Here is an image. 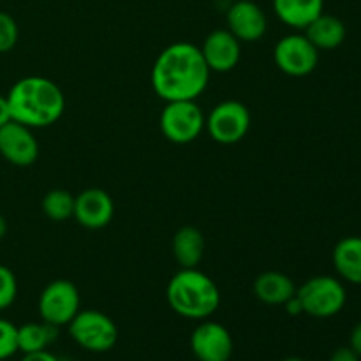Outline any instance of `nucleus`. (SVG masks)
Returning a JSON list of instances; mask_svg holds the SVG:
<instances>
[{
    "label": "nucleus",
    "mask_w": 361,
    "mask_h": 361,
    "mask_svg": "<svg viewBox=\"0 0 361 361\" xmlns=\"http://www.w3.org/2000/svg\"><path fill=\"white\" fill-rule=\"evenodd\" d=\"M210 73L203 53L190 42H173L152 67V87L166 102L196 101L208 87Z\"/></svg>",
    "instance_id": "1"
},
{
    "label": "nucleus",
    "mask_w": 361,
    "mask_h": 361,
    "mask_svg": "<svg viewBox=\"0 0 361 361\" xmlns=\"http://www.w3.org/2000/svg\"><path fill=\"white\" fill-rule=\"evenodd\" d=\"M6 97L11 118L30 129L53 126L66 109V97L59 85L42 76L21 78L11 87Z\"/></svg>",
    "instance_id": "2"
},
{
    "label": "nucleus",
    "mask_w": 361,
    "mask_h": 361,
    "mask_svg": "<svg viewBox=\"0 0 361 361\" xmlns=\"http://www.w3.org/2000/svg\"><path fill=\"white\" fill-rule=\"evenodd\" d=\"M166 298L178 316L187 319H208L221 305L217 284L197 268H182L168 282Z\"/></svg>",
    "instance_id": "3"
},
{
    "label": "nucleus",
    "mask_w": 361,
    "mask_h": 361,
    "mask_svg": "<svg viewBox=\"0 0 361 361\" xmlns=\"http://www.w3.org/2000/svg\"><path fill=\"white\" fill-rule=\"evenodd\" d=\"M296 296L303 307V314L328 319L341 312L348 302V293L338 279L330 275H317L296 288Z\"/></svg>",
    "instance_id": "4"
},
{
    "label": "nucleus",
    "mask_w": 361,
    "mask_h": 361,
    "mask_svg": "<svg viewBox=\"0 0 361 361\" xmlns=\"http://www.w3.org/2000/svg\"><path fill=\"white\" fill-rule=\"evenodd\" d=\"M204 115L196 101H169L159 118L162 136L175 145H189L204 129Z\"/></svg>",
    "instance_id": "5"
},
{
    "label": "nucleus",
    "mask_w": 361,
    "mask_h": 361,
    "mask_svg": "<svg viewBox=\"0 0 361 361\" xmlns=\"http://www.w3.org/2000/svg\"><path fill=\"white\" fill-rule=\"evenodd\" d=\"M67 326L73 341L90 353L109 351L118 338L116 324L99 310H80Z\"/></svg>",
    "instance_id": "6"
},
{
    "label": "nucleus",
    "mask_w": 361,
    "mask_h": 361,
    "mask_svg": "<svg viewBox=\"0 0 361 361\" xmlns=\"http://www.w3.org/2000/svg\"><path fill=\"white\" fill-rule=\"evenodd\" d=\"M41 319L53 326H67L81 310V296L76 286L66 279H56L42 289L39 296Z\"/></svg>",
    "instance_id": "7"
},
{
    "label": "nucleus",
    "mask_w": 361,
    "mask_h": 361,
    "mask_svg": "<svg viewBox=\"0 0 361 361\" xmlns=\"http://www.w3.org/2000/svg\"><path fill=\"white\" fill-rule=\"evenodd\" d=\"M204 127L215 143L235 145L249 133L250 111L240 101H222L212 109Z\"/></svg>",
    "instance_id": "8"
},
{
    "label": "nucleus",
    "mask_w": 361,
    "mask_h": 361,
    "mask_svg": "<svg viewBox=\"0 0 361 361\" xmlns=\"http://www.w3.org/2000/svg\"><path fill=\"white\" fill-rule=\"evenodd\" d=\"M275 66L288 76L302 78L314 73L319 63V49L303 34L284 35L274 48Z\"/></svg>",
    "instance_id": "9"
},
{
    "label": "nucleus",
    "mask_w": 361,
    "mask_h": 361,
    "mask_svg": "<svg viewBox=\"0 0 361 361\" xmlns=\"http://www.w3.org/2000/svg\"><path fill=\"white\" fill-rule=\"evenodd\" d=\"M0 155L18 168L34 164L39 157V143L30 127L14 120L0 127Z\"/></svg>",
    "instance_id": "10"
},
{
    "label": "nucleus",
    "mask_w": 361,
    "mask_h": 361,
    "mask_svg": "<svg viewBox=\"0 0 361 361\" xmlns=\"http://www.w3.org/2000/svg\"><path fill=\"white\" fill-rule=\"evenodd\" d=\"M190 349L200 361H229L235 344L228 328L215 321H203L190 335Z\"/></svg>",
    "instance_id": "11"
},
{
    "label": "nucleus",
    "mask_w": 361,
    "mask_h": 361,
    "mask_svg": "<svg viewBox=\"0 0 361 361\" xmlns=\"http://www.w3.org/2000/svg\"><path fill=\"white\" fill-rule=\"evenodd\" d=\"M226 20L228 30L240 42H256L267 34V16L254 0H236L229 6Z\"/></svg>",
    "instance_id": "12"
},
{
    "label": "nucleus",
    "mask_w": 361,
    "mask_h": 361,
    "mask_svg": "<svg viewBox=\"0 0 361 361\" xmlns=\"http://www.w3.org/2000/svg\"><path fill=\"white\" fill-rule=\"evenodd\" d=\"M115 203L102 189H85L74 197V214L78 224L87 229H102L113 221Z\"/></svg>",
    "instance_id": "13"
},
{
    "label": "nucleus",
    "mask_w": 361,
    "mask_h": 361,
    "mask_svg": "<svg viewBox=\"0 0 361 361\" xmlns=\"http://www.w3.org/2000/svg\"><path fill=\"white\" fill-rule=\"evenodd\" d=\"M201 53L208 69L215 73H229L235 69L242 56L240 41L229 30H214L207 35Z\"/></svg>",
    "instance_id": "14"
},
{
    "label": "nucleus",
    "mask_w": 361,
    "mask_h": 361,
    "mask_svg": "<svg viewBox=\"0 0 361 361\" xmlns=\"http://www.w3.org/2000/svg\"><path fill=\"white\" fill-rule=\"evenodd\" d=\"M254 295L267 305H284L296 295V286L291 277L281 271H263L254 281Z\"/></svg>",
    "instance_id": "15"
},
{
    "label": "nucleus",
    "mask_w": 361,
    "mask_h": 361,
    "mask_svg": "<svg viewBox=\"0 0 361 361\" xmlns=\"http://www.w3.org/2000/svg\"><path fill=\"white\" fill-rule=\"evenodd\" d=\"M324 0H274V11L282 23L291 28L305 30L319 14H323Z\"/></svg>",
    "instance_id": "16"
},
{
    "label": "nucleus",
    "mask_w": 361,
    "mask_h": 361,
    "mask_svg": "<svg viewBox=\"0 0 361 361\" xmlns=\"http://www.w3.org/2000/svg\"><path fill=\"white\" fill-rule=\"evenodd\" d=\"M203 233L194 226H183L173 236V256L182 268H197L204 256Z\"/></svg>",
    "instance_id": "17"
},
{
    "label": "nucleus",
    "mask_w": 361,
    "mask_h": 361,
    "mask_svg": "<svg viewBox=\"0 0 361 361\" xmlns=\"http://www.w3.org/2000/svg\"><path fill=\"white\" fill-rule=\"evenodd\" d=\"M334 264L344 281L361 284V236H345L335 245Z\"/></svg>",
    "instance_id": "18"
},
{
    "label": "nucleus",
    "mask_w": 361,
    "mask_h": 361,
    "mask_svg": "<svg viewBox=\"0 0 361 361\" xmlns=\"http://www.w3.org/2000/svg\"><path fill=\"white\" fill-rule=\"evenodd\" d=\"M305 35L317 49H335L345 41V25L341 18L323 13L305 28Z\"/></svg>",
    "instance_id": "19"
},
{
    "label": "nucleus",
    "mask_w": 361,
    "mask_h": 361,
    "mask_svg": "<svg viewBox=\"0 0 361 361\" xmlns=\"http://www.w3.org/2000/svg\"><path fill=\"white\" fill-rule=\"evenodd\" d=\"M59 337V328L46 323H27L18 326V351L23 355L48 349Z\"/></svg>",
    "instance_id": "20"
},
{
    "label": "nucleus",
    "mask_w": 361,
    "mask_h": 361,
    "mask_svg": "<svg viewBox=\"0 0 361 361\" xmlns=\"http://www.w3.org/2000/svg\"><path fill=\"white\" fill-rule=\"evenodd\" d=\"M42 212L49 221H67L74 214V196L63 189L49 190L42 200Z\"/></svg>",
    "instance_id": "21"
},
{
    "label": "nucleus",
    "mask_w": 361,
    "mask_h": 361,
    "mask_svg": "<svg viewBox=\"0 0 361 361\" xmlns=\"http://www.w3.org/2000/svg\"><path fill=\"white\" fill-rule=\"evenodd\" d=\"M18 296V281L13 270L0 264V312L9 309Z\"/></svg>",
    "instance_id": "22"
},
{
    "label": "nucleus",
    "mask_w": 361,
    "mask_h": 361,
    "mask_svg": "<svg viewBox=\"0 0 361 361\" xmlns=\"http://www.w3.org/2000/svg\"><path fill=\"white\" fill-rule=\"evenodd\" d=\"M18 353V326L0 317V361L9 360Z\"/></svg>",
    "instance_id": "23"
},
{
    "label": "nucleus",
    "mask_w": 361,
    "mask_h": 361,
    "mask_svg": "<svg viewBox=\"0 0 361 361\" xmlns=\"http://www.w3.org/2000/svg\"><path fill=\"white\" fill-rule=\"evenodd\" d=\"M20 30L18 23L11 14L0 11V53H7L16 46Z\"/></svg>",
    "instance_id": "24"
},
{
    "label": "nucleus",
    "mask_w": 361,
    "mask_h": 361,
    "mask_svg": "<svg viewBox=\"0 0 361 361\" xmlns=\"http://www.w3.org/2000/svg\"><path fill=\"white\" fill-rule=\"evenodd\" d=\"M361 358L358 355H356L355 351H353L351 348H338L335 349L334 353H331L330 356V361H360Z\"/></svg>",
    "instance_id": "25"
},
{
    "label": "nucleus",
    "mask_w": 361,
    "mask_h": 361,
    "mask_svg": "<svg viewBox=\"0 0 361 361\" xmlns=\"http://www.w3.org/2000/svg\"><path fill=\"white\" fill-rule=\"evenodd\" d=\"M20 361H60V360L56 358L55 355H51L48 349H44V351L27 353V355H23V358H21Z\"/></svg>",
    "instance_id": "26"
},
{
    "label": "nucleus",
    "mask_w": 361,
    "mask_h": 361,
    "mask_svg": "<svg viewBox=\"0 0 361 361\" xmlns=\"http://www.w3.org/2000/svg\"><path fill=\"white\" fill-rule=\"evenodd\" d=\"M349 348L361 358V321L353 328L351 337H349Z\"/></svg>",
    "instance_id": "27"
},
{
    "label": "nucleus",
    "mask_w": 361,
    "mask_h": 361,
    "mask_svg": "<svg viewBox=\"0 0 361 361\" xmlns=\"http://www.w3.org/2000/svg\"><path fill=\"white\" fill-rule=\"evenodd\" d=\"M11 109L9 102H7L6 95H0V127H4L6 123L11 122Z\"/></svg>",
    "instance_id": "28"
},
{
    "label": "nucleus",
    "mask_w": 361,
    "mask_h": 361,
    "mask_svg": "<svg viewBox=\"0 0 361 361\" xmlns=\"http://www.w3.org/2000/svg\"><path fill=\"white\" fill-rule=\"evenodd\" d=\"M284 307H286V312L291 314V316H300V314H303V307L296 295L293 296V298H289L288 302L284 303Z\"/></svg>",
    "instance_id": "29"
},
{
    "label": "nucleus",
    "mask_w": 361,
    "mask_h": 361,
    "mask_svg": "<svg viewBox=\"0 0 361 361\" xmlns=\"http://www.w3.org/2000/svg\"><path fill=\"white\" fill-rule=\"evenodd\" d=\"M6 233H7V222L6 219H4V215H0V240L6 236Z\"/></svg>",
    "instance_id": "30"
},
{
    "label": "nucleus",
    "mask_w": 361,
    "mask_h": 361,
    "mask_svg": "<svg viewBox=\"0 0 361 361\" xmlns=\"http://www.w3.org/2000/svg\"><path fill=\"white\" fill-rule=\"evenodd\" d=\"M281 361H309V360H303V358H298V356H289V358H284Z\"/></svg>",
    "instance_id": "31"
}]
</instances>
